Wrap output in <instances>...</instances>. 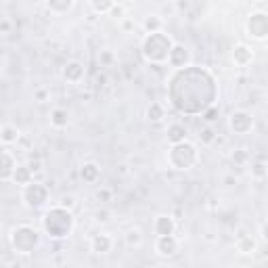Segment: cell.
I'll list each match as a JSON object with an SVG mask.
<instances>
[{"mask_svg": "<svg viewBox=\"0 0 268 268\" xmlns=\"http://www.w3.org/2000/svg\"><path fill=\"white\" fill-rule=\"evenodd\" d=\"M197 157H199L197 147L193 142L184 140V142H178V145H172V149L168 153V162L176 170H189L197 164Z\"/></svg>", "mask_w": 268, "mask_h": 268, "instance_id": "cell-4", "label": "cell"}, {"mask_svg": "<svg viewBox=\"0 0 268 268\" xmlns=\"http://www.w3.org/2000/svg\"><path fill=\"white\" fill-rule=\"evenodd\" d=\"M168 140L172 142V145L184 142L186 140V128H184V124H172V126L168 128Z\"/></svg>", "mask_w": 268, "mask_h": 268, "instance_id": "cell-14", "label": "cell"}, {"mask_svg": "<svg viewBox=\"0 0 268 268\" xmlns=\"http://www.w3.org/2000/svg\"><path fill=\"white\" fill-rule=\"evenodd\" d=\"M153 228H155V235L157 237H166V235H174L176 224H174V220L170 218V216H157Z\"/></svg>", "mask_w": 268, "mask_h": 268, "instance_id": "cell-13", "label": "cell"}, {"mask_svg": "<svg viewBox=\"0 0 268 268\" xmlns=\"http://www.w3.org/2000/svg\"><path fill=\"white\" fill-rule=\"evenodd\" d=\"M168 61H170V65H174L176 69H182L189 63V50H186L182 44H174L170 55H168Z\"/></svg>", "mask_w": 268, "mask_h": 268, "instance_id": "cell-9", "label": "cell"}, {"mask_svg": "<svg viewBox=\"0 0 268 268\" xmlns=\"http://www.w3.org/2000/svg\"><path fill=\"white\" fill-rule=\"evenodd\" d=\"M0 140L6 142V145H11V142H17V140H19V130H17L15 126L0 128Z\"/></svg>", "mask_w": 268, "mask_h": 268, "instance_id": "cell-19", "label": "cell"}, {"mask_svg": "<svg viewBox=\"0 0 268 268\" xmlns=\"http://www.w3.org/2000/svg\"><path fill=\"white\" fill-rule=\"evenodd\" d=\"M38 243H40V233L30 224L17 226L11 235V245H13L15 252H19V254L34 252V249L38 247Z\"/></svg>", "mask_w": 268, "mask_h": 268, "instance_id": "cell-5", "label": "cell"}, {"mask_svg": "<svg viewBox=\"0 0 268 268\" xmlns=\"http://www.w3.org/2000/svg\"><path fill=\"white\" fill-rule=\"evenodd\" d=\"M113 2H92V8L96 13H107V11H113Z\"/></svg>", "mask_w": 268, "mask_h": 268, "instance_id": "cell-28", "label": "cell"}, {"mask_svg": "<svg viewBox=\"0 0 268 268\" xmlns=\"http://www.w3.org/2000/svg\"><path fill=\"white\" fill-rule=\"evenodd\" d=\"M96 199H99V201H109L111 199V191H107V189L99 191V193H96Z\"/></svg>", "mask_w": 268, "mask_h": 268, "instance_id": "cell-31", "label": "cell"}, {"mask_svg": "<svg viewBox=\"0 0 268 268\" xmlns=\"http://www.w3.org/2000/svg\"><path fill=\"white\" fill-rule=\"evenodd\" d=\"M63 78L67 80V82L78 84L80 80L84 78V65L78 63V61H69V63L65 65V69H63Z\"/></svg>", "mask_w": 268, "mask_h": 268, "instance_id": "cell-12", "label": "cell"}, {"mask_svg": "<svg viewBox=\"0 0 268 268\" xmlns=\"http://www.w3.org/2000/svg\"><path fill=\"white\" fill-rule=\"evenodd\" d=\"M199 136H201V140H203V142H212L214 138H216V132H214L212 128H205V130H201Z\"/></svg>", "mask_w": 268, "mask_h": 268, "instance_id": "cell-29", "label": "cell"}, {"mask_svg": "<svg viewBox=\"0 0 268 268\" xmlns=\"http://www.w3.org/2000/svg\"><path fill=\"white\" fill-rule=\"evenodd\" d=\"M36 99L44 101V99H46V90H38V92H36Z\"/></svg>", "mask_w": 268, "mask_h": 268, "instance_id": "cell-36", "label": "cell"}, {"mask_svg": "<svg viewBox=\"0 0 268 268\" xmlns=\"http://www.w3.org/2000/svg\"><path fill=\"white\" fill-rule=\"evenodd\" d=\"M237 249H239V252H243V254L254 252V249H256V241L252 237H247V235H241L237 239Z\"/></svg>", "mask_w": 268, "mask_h": 268, "instance_id": "cell-21", "label": "cell"}, {"mask_svg": "<svg viewBox=\"0 0 268 268\" xmlns=\"http://www.w3.org/2000/svg\"><path fill=\"white\" fill-rule=\"evenodd\" d=\"M90 245H92V252L107 254L111 249V237H107V235H94L92 241H90Z\"/></svg>", "mask_w": 268, "mask_h": 268, "instance_id": "cell-15", "label": "cell"}, {"mask_svg": "<svg viewBox=\"0 0 268 268\" xmlns=\"http://www.w3.org/2000/svg\"><path fill=\"white\" fill-rule=\"evenodd\" d=\"M61 208H65V210L74 208V197H63V201H61Z\"/></svg>", "mask_w": 268, "mask_h": 268, "instance_id": "cell-32", "label": "cell"}, {"mask_svg": "<svg viewBox=\"0 0 268 268\" xmlns=\"http://www.w3.org/2000/svg\"><path fill=\"white\" fill-rule=\"evenodd\" d=\"M11 32V21H0V34H8Z\"/></svg>", "mask_w": 268, "mask_h": 268, "instance_id": "cell-33", "label": "cell"}, {"mask_svg": "<svg viewBox=\"0 0 268 268\" xmlns=\"http://www.w3.org/2000/svg\"><path fill=\"white\" fill-rule=\"evenodd\" d=\"M13 180H15L17 184H30V182L34 180V174L30 172L28 166H17L15 172H13Z\"/></svg>", "mask_w": 268, "mask_h": 268, "instance_id": "cell-16", "label": "cell"}, {"mask_svg": "<svg viewBox=\"0 0 268 268\" xmlns=\"http://www.w3.org/2000/svg\"><path fill=\"white\" fill-rule=\"evenodd\" d=\"M71 6H74L71 0H63V2H46V8H48V11H52V13H65V11H69Z\"/></svg>", "mask_w": 268, "mask_h": 268, "instance_id": "cell-24", "label": "cell"}, {"mask_svg": "<svg viewBox=\"0 0 268 268\" xmlns=\"http://www.w3.org/2000/svg\"><path fill=\"white\" fill-rule=\"evenodd\" d=\"M174 42L170 36L162 34V32H155V34H149L145 40H142V55H145L147 61L151 63H162V61H168V55L172 50Z\"/></svg>", "mask_w": 268, "mask_h": 268, "instance_id": "cell-3", "label": "cell"}, {"mask_svg": "<svg viewBox=\"0 0 268 268\" xmlns=\"http://www.w3.org/2000/svg\"><path fill=\"white\" fill-rule=\"evenodd\" d=\"M218 115H220V109H218L216 105H212V107H208V109H205V111L201 113V118H203L205 122H208V124H214V122L218 120Z\"/></svg>", "mask_w": 268, "mask_h": 268, "instance_id": "cell-25", "label": "cell"}, {"mask_svg": "<svg viewBox=\"0 0 268 268\" xmlns=\"http://www.w3.org/2000/svg\"><path fill=\"white\" fill-rule=\"evenodd\" d=\"M159 28H162V19H159L157 15H149L147 19H145V30H147L149 34L159 32Z\"/></svg>", "mask_w": 268, "mask_h": 268, "instance_id": "cell-23", "label": "cell"}, {"mask_svg": "<svg viewBox=\"0 0 268 268\" xmlns=\"http://www.w3.org/2000/svg\"><path fill=\"white\" fill-rule=\"evenodd\" d=\"M99 174H101V170L96 164H84L82 170H80V176H82L86 182H94L96 178H99Z\"/></svg>", "mask_w": 268, "mask_h": 268, "instance_id": "cell-18", "label": "cell"}, {"mask_svg": "<svg viewBox=\"0 0 268 268\" xmlns=\"http://www.w3.org/2000/svg\"><path fill=\"white\" fill-rule=\"evenodd\" d=\"M245 159H247V153H243V151H239V153H235L233 155V162H245Z\"/></svg>", "mask_w": 268, "mask_h": 268, "instance_id": "cell-34", "label": "cell"}, {"mask_svg": "<svg viewBox=\"0 0 268 268\" xmlns=\"http://www.w3.org/2000/svg\"><path fill=\"white\" fill-rule=\"evenodd\" d=\"M218 94L216 80L208 69L186 65L182 69H176L174 76L170 78L168 96L174 109L180 113L197 115L203 113L208 107L214 105Z\"/></svg>", "mask_w": 268, "mask_h": 268, "instance_id": "cell-1", "label": "cell"}, {"mask_svg": "<svg viewBox=\"0 0 268 268\" xmlns=\"http://www.w3.org/2000/svg\"><path fill=\"white\" fill-rule=\"evenodd\" d=\"M140 230L138 228H132V230H128V235H126V243L128 245H138L140 243Z\"/></svg>", "mask_w": 268, "mask_h": 268, "instance_id": "cell-26", "label": "cell"}, {"mask_svg": "<svg viewBox=\"0 0 268 268\" xmlns=\"http://www.w3.org/2000/svg\"><path fill=\"white\" fill-rule=\"evenodd\" d=\"M228 126L235 134H247L254 128V120H252V115L245 111H235L228 120Z\"/></svg>", "mask_w": 268, "mask_h": 268, "instance_id": "cell-8", "label": "cell"}, {"mask_svg": "<svg viewBox=\"0 0 268 268\" xmlns=\"http://www.w3.org/2000/svg\"><path fill=\"white\" fill-rule=\"evenodd\" d=\"M107 216H109L107 212H96V220H99V222H107V220H109Z\"/></svg>", "mask_w": 268, "mask_h": 268, "instance_id": "cell-35", "label": "cell"}, {"mask_svg": "<svg viewBox=\"0 0 268 268\" xmlns=\"http://www.w3.org/2000/svg\"><path fill=\"white\" fill-rule=\"evenodd\" d=\"M147 115H149L151 122H159V120L164 118V107L159 105V103H151L149 109H147Z\"/></svg>", "mask_w": 268, "mask_h": 268, "instance_id": "cell-22", "label": "cell"}, {"mask_svg": "<svg viewBox=\"0 0 268 268\" xmlns=\"http://www.w3.org/2000/svg\"><path fill=\"white\" fill-rule=\"evenodd\" d=\"M15 159L11 153H6V151H0V180H6V178H11L13 172H15Z\"/></svg>", "mask_w": 268, "mask_h": 268, "instance_id": "cell-11", "label": "cell"}, {"mask_svg": "<svg viewBox=\"0 0 268 268\" xmlns=\"http://www.w3.org/2000/svg\"><path fill=\"white\" fill-rule=\"evenodd\" d=\"M233 59L239 65H247L249 61H252V50H249L245 44H239V46H235V50H233Z\"/></svg>", "mask_w": 268, "mask_h": 268, "instance_id": "cell-17", "label": "cell"}, {"mask_svg": "<svg viewBox=\"0 0 268 268\" xmlns=\"http://www.w3.org/2000/svg\"><path fill=\"white\" fill-rule=\"evenodd\" d=\"M50 122H52V126H57V128H65L69 122V113L65 109H55L50 113Z\"/></svg>", "mask_w": 268, "mask_h": 268, "instance_id": "cell-20", "label": "cell"}, {"mask_svg": "<svg viewBox=\"0 0 268 268\" xmlns=\"http://www.w3.org/2000/svg\"><path fill=\"white\" fill-rule=\"evenodd\" d=\"M252 174H254L256 178H264V176H266V164H264V159H260L258 164L252 166Z\"/></svg>", "mask_w": 268, "mask_h": 268, "instance_id": "cell-27", "label": "cell"}, {"mask_svg": "<svg viewBox=\"0 0 268 268\" xmlns=\"http://www.w3.org/2000/svg\"><path fill=\"white\" fill-rule=\"evenodd\" d=\"M42 222H44V230H46L48 237L63 239L71 233V228H74V214H71V210L55 205V208H50L44 214Z\"/></svg>", "mask_w": 268, "mask_h": 268, "instance_id": "cell-2", "label": "cell"}, {"mask_svg": "<svg viewBox=\"0 0 268 268\" xmlns=\"http://www.w3.org/2000/svg\"><path fill=\"white\" fill-rule=\"evenodd\" d=\"M247 32L256 40H264L268 36V15L266 13H254L247 21Z\"/></svg>", "mask_w": 268, "mask_h": 268, "instance_id": "cell-7", "label": "cell"}, {"mask_svg": "<svg viewBox=\"0 0 268 268\" xmlns=\"http://www.w3.org/2000/svg\"><path fill=\"white\" fill-rule=\"evenodd\" d=\"M155 249L162 256H172L176 249H178V239L174 235H166V237H157V243Z\"/></svg>", "mask_w": 268, "mask_h": 268, "instance_id": "cell-10", "label": "cell"}, {"mask_svg": "<svg viewBox=\"0 0 268 268\" xmlns=\"http://www.w3.org/2000/svg\"><path fill=\"white\" fill-rule=\"evenodd\" d=\"M28 168H30V172H32V174H34V172H40V170H42L40 159H32V162L28 164Z\"/></svg>", "mask_w": 268, "mask_h": 268, "instance_id": "cell-30", "label": "cell"}, {"mask_svg": "<svg viewBox=\"0 0 268 268\" xmlns=\"http://www.w3.org/2000/svg\"><path fill=\"white\" fill-rule=\"evenodd\" d=\"M48 199V189L44 184L40 182H30V184H25V191H23V201L28 208H42L44 203H46Z\"/></svg>", "mask_w": 268, "mask_h": 268, "instance_id": "cell-6", "label": "cell"}]
</instances>
